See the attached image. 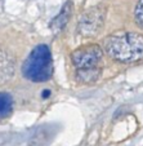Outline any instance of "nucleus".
Segmentation results:
<instances>
[{
  "label": "nucleus",
  "mask_w": 143,
  "mask_h": 146,
  "mask_svg": "<svg viewBox=\"0 0 143 146\" xmlns=\"http://www.w3.org/2000/svg\"><path fill=\"white\" fill-rule=\"evenodd\" d=\"M105 49L112 60L129 64L143 60V34L117 31L105 39Z\"/></svg>",
  "instance_id": "1"
},
{
  "label": "nucleus",
  "mask_w": 143,
  "mask_h": 146,
  "mask_svg": "<svg viewBox=\"0 0 143 146\" xmlns=\"http://www.w3.org/2000/svg\"><path fill=\"white\" fill-rule=\"evenodd\" d=\"M102 49L97 44H88L72 52L71 61L76 69L77 80L81 83H94L102 72Z\"/></svg>",
  "instance_id": "2"
},
{
  "label": "nucleus",
  "mask_w": 143,
  "mask_h": 146,
  "mask_svg": "<svg viewBox=\"0 0 143 146\" xmlns=\"http://www.w3.org/2000/svg\"><path fill=\"white\" fill-rule=\"evenodd\" d=\"M22 74L31 82H47L52 78L53 64L50 49L45 44H39L32 49L22 65Z\"/></svg>",
  "instance_id": "3"
},
{
  "label": "nucleus",
  "mask_w": 143,
  "mask_h": 146,
  "mask_svg": "<svg viewBox=\"0 0 143 146\" xmlns=\"http://www.w3.org/2000/svg\"><path fill=\"white\" fill-rule=\"evenodd\" d=\"M105 22V9L101 7H94L90 8L81 16L79 23H77V30L83 36H94L103 26Z\"/></svg>",
  "instance_id": "4"
},
{
  "label": "nucleus",
  "mask_w": 143,
  "mask_h": 146,
  "mask_svg": "<svg viewBox=\"0 0 143 146\" xmlns=\"http://www.w3.org/2000/svg\"><path fill=\"white\" fill-rule=\"evenodd\" d=\"M14 74V60L5 49L0 48V86L7 83Z\"/></svg>",
  "instance_id": "5"
},
{
  "label": "nucleus",
  "mask_w": 143,
  "mask_h": 146,
  "mask_svg": "<svg viewBox=\"0 0 143 146\" xmlns=\"http://www.w3.org/2000/svg\"><path fill=\"white\" fill-rule=\"evenodd\" d=\"M72 3L71 1H66L61 9V12L52 19V22H50V29H52L54 33H59L65 26L67 25L69 22V19L71 18V14H72Z\"/></svg>",
  "instance_id": "6"
},
{
  "label": "nucleus",
  "mask_w": 143,
  "mask_h": 146,
  "mask_svg": "<svg viewBox=\"0 0 143 146\" xmlns=\"http://www.w3.org/2000/svg\"><path fill=\"white\" fill-rule=\"evenodd\" d=\"M13 109V100L5 92H0V119L5 118L12 113Z\"/></svg>",
  "instance_id": "7"
},
{
  "label": "nucleus",
  "mask_w": 143,
  "mask_h": 146,
  "mask_svg": "<svg viewBox=\"0 0 143 146\" xmlns=\"http://www.w3.org/2000/svg\"><path fill=\"white\" fill-rule=\"evenodd\" d=\"M134 17H135V22L140 27H143V0H138L134 9Z\"/></svg>",
  "instance_id": "8"
}]
</instances>
